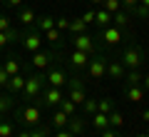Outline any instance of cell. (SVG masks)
<instances>
[{"mask_svg":"<svg viewBox=\"0 0 149 137\" xmlns=\"http://www.w3.org/2000/svg\"><path fill=\"white\" fill-rule=\"evenodd\" d=\"M107 117H109V127H114V130L124 127V115H122V112L117 110V107H114V110H112V112H109Z\"/></svg>","mask_w":149,"mask_h":137,"instance_id":"f1b7e54d","label":"cell"},{"mask_svg":"<svg viewBox=\"0 0 149 137\" xmlns=\"http://www.w3.org/2000/svg\"><path fill=\"white\" fill-rule=\"evenodd\" d=\"M13 95L8 92V95H0V117H5V112H10L13 110Z\"/></svg>","mask_w":149,"mask_h":137,"instance_id":"4dcf8cb0","label":"cell"},{"mask_svg":"<svg viewBox=\"0 0 149 137\" xmlns=\"http://www.w3.org/2000/svg\"><path fill=\"white\" fill-rule=\"evenodd\" d=\"M102 8H104L107 13H112V15H114L117 10H122V0H104V3H102Z\"/></svg>","mask_w":149,"mask_h":137,"instance_id":"836d02e7","label":"cell"},{"mask_svg":"<svg viewBox=\"0 0 149 137\" xmlns=\"http://www.w3.org/2000/svg\"><path fill=\"white\" fill-rule=\"evenodd\" d=\"M124 72H127V67L119 60H107V75L112 80H124Z\"/></svg>","mask_w":149,"mask_h":137,"instance_id":"5bb4252c","label":"cell"},{"mask_svg":"<svg viewBox=\"0 0 149 137\" xmlns=\"http://www.w3.org/2000/svg\"><path fill=\"white\" fill-rule=\"evenodd\" d=\"M45 72L42 70H37V72H32V75H25V87H22V92L20 95L25 97V100H37L40 97V92L45 90Z\"/></svg>","mask_w":149,"mask_h":137,"instance_id":"3957f363","label":"cell"},{"mask_svg":"<svg viewBox=\"0 0 149 137\" xmlns=\"http://www.w3.org/2000/svg\"><path fill=\"white\" fill-rule=\"evenodd\" d=\"M147 58H149V53H147Z\"/></svg>","mask_w":149,"mask_h":137,"instance_id":"f907efd6","label":"cell"},{"mask_svg":"<svg viewBox=\"0 0 149 137\" xmlns=\"http://www.w3.org/2000/svg\"><path fill=\"white\" fill-rule=\"evenodd\" d=\"M57 110H62V112H65V115H67V117L77 115V105H74L72 100H67V95L62 97V102H60V105H57Z\"/></svg>","mask_w":149,"mask_h":137,"instance_id":"83f0119b","label":"cell"},{"mask_svg":"<svg viewBox=\"0 0 149 137\" xmlns=\"http://www.w3.org/2000/svg\"><path fill=\"white\" fill-rule=\"evenodd\" d=\"M52 137H74V135L67 130V127H65V130H55V135H52Z\"/></svg>","mask_w":149,"mask_h":137,"instance_id":"60d3db41","label":"cell"},{"mask_svg":"<svg viewBox=\"0 0 149 137\" xmlns=\"http://www.w3.org/2000/svg\"><path fill=\"white\" fill-rule=\"evenodd\" d=\"M55 27L57 30H70V18H55Z\"/></svg>","mask_w":149,"mask_h":137,"instance_id":"74e56055","label":"cell"},{"mask_svg":"<svg viewBox=\"0 0 149 137\" xmlns=\"http://www.w3.org/2000/svg\"><path fill=\"white\" fill-rule=\"evenodd\" d=\"M90 122H92V127H95L97 132H102V130L109 127V117H107L104 112H95V115H90Z\"/></svg>","mask_w":149,"mask_h":137,"instance_id":"d6986e66","label":"cell"},{"mask_svg":"<svg viewBox=\"0 0 149 137\" xmlns=\"http://www.w3.org/2000/svg\"><path fill=\"white\" fill-rule=\"evenodd\" d=\"M137 5H139V0H122V10L129 13V15L134 13V8H137Z\"/></svg>","mask_w":149,"mask_h":137,"instance_id":"8d00e7d4","label":"cell"},{"mask_svg":"<svg viewBox=\"0 0 149 137\" xmlns=\"http://www.w3.org/2000/svg\"><path fill=\"white\" fill-rule=\"evenodd\" d=\"M112 25H114V27H119V30H127V27H129V13L117 10L114 15H112Z\"/></svg>","mask_w":149,"mask_h":137,"instance_id":"603a6c76","label":"cell"},{"mask_svg":"<svg viewBox=\"0 0 149 137\" xmlns=\"http://www.w3.org/2000/svg\"><path fill=\"white\" fill-rule=\"evenodd\" d=\"M67 63H70L72 70H85L87 63H90V55L82 53V50H70L67 53Z\"/></svg>","mask_w":149,"mask_h":137,"instance_id":"7c38bea8","label":"cell"},{"mask_svg":"<svg viewBox=\"0 0 149 137\" xmlns=\"http://www.w3.org/2000/svg\"><path fill=\"white\" fill-rule=\"evenodd\" d=\"M67 100H72L77 107H82V102L87 100V90H85V82H82V77H70L67 80Z\"/></svg>","mask_w":149,"mask_h":137,"instance_id":"5b68a950","label":"cell"},{"mask_svg":"<svg viewBox=\"0 0 149 137\" xmlns=\"http://www.w3.org/2000/svg\"><path fill=\"white\" fill-rule=\"evenodd\" d=\"M30 137H52V127L50 125H37L30 130Z\"/></svg>","mask_w":149,"mask_h":137,"instance_id":"1f68e13d","label":"cell"},{"mask_svg":"<svg viewBox=\"0 0 149 137\" xmlns=\"http://www.w3.org/2000/svg\"><path fill=\"white\" fill-rule=\"evenodd\" d=\"M52 63H55V53L52 50H37V53H32V60H30V65L35 70H47Z\"/></svg>","mask_w":149,"mask_h":137,"instance_id":"30bf717a","label":"cell"},{"mask_svg":"<svg viewBox=\"0 0 149 137\" xmlns=\"http://www.w3.org/2000/svg\"><path fill=\"white\" fill-rule=\"evenodd\" d=\"M95 25L100 27H107V25H112V13H107L104 8H100V10H95Z\"/></svg>","mask_w":149,"mask_h":137,"instance_id":"7402d4cb","label":"cell"},{"mask_svg":"<svg viewBox=\"0 0 149 137\" xmlns=\"http://www.w3.org/2000/svg\"><path fill=\"white\" fill-rule=\"evenodd\" d=\"M70 45H72V50H82V53H87L90 58L100 53V45H97V40H95L92 35H87V32H80V35H72Z\"/></svg>","mask_w":149,"mask_h":137,"instance_id":"277c9868","label":"cell"},{"mask_svg":"<svg viewBox=\"0 0 149 137\" xmlns=\"http://www.w3.org/2000/svg\"><path fill=\"white\" fill-rule=\"evenodd\" d=\"M82 20H85L87 25H90V22H95V10H87L85 15H82Z\"/></svg>","mask_w":149,"mask_h":137,"instance_id":"b9f144b4","label":"cell"},{"mask_svg":"<svg viewBox=\"0 0 149 137\" xmlns=\"http://www.w3.org/2000/svg\"><path fill=\"white\" fill-rule=\"evenodd\" d=\"M3 67H5V72L10 75V77H13V75H20V72H22V63H20L17 58H15V55H10V58H5V63H3Z\"/></svg>","mask_w":149,"mask_h":137,"instance_id":"ac0fdd59","label":"cell"},{"mask_svg":"<svg viewBox=\"0 0 149 137\" xmlns=\"http://www.w3.org/2000/svg\"><path fill=\"white\" fill-rule=\"evenodd\" d=\"M22 3H25V0H5L8 8H22Z\"/></svg>","mask_w":149,"mask_h":137,"instance_id":"7bdbcfd3","label":"cell"},{"mask_svg":"<svg viewBox=\"0 0 149 137\" xmlns=\"http://www.w3.org/2000/svg\"><path fill=\"white\" fill-rule=\"evenodd\" d=\"M114 100L112 97H102V100H97V112H104V115H109L112 110H114Z\"/></svg>","mask_w":149,"mask_h":137,"instance_id":"f546056e","label":"cell"},{"mask_svg":"<svg viewBox=\"0 0 149 137\" xmlns=\"http://www.w3.org/2000/svg\"><path fill=\"white\" fill-rule=\"evenodd\" d=\"M142 87L149 90V75H144V77H142Z\"/></svg>","mask_w":149,"mask_h":137,"instance_id":"f6af8a7d","label":"cell"},{"mask_svg":"<svg viewBox=\"0 0 149 137\" xmlns=\"http://www.w3.org/2000/svg\"><path fill=\"white\" fill-rule=\"evenodd\" d=\"M45 72V82L50 85V87H67V80H70V75L65 72V67H60V65H50L47 70H42Z\"/></svg>","mask_w":149,"mask_h":137,"instance_id":"8992f818","label":"cell"},{"mask_svg":"<svg viewBox=\"0 0 149 137\" xmlns=\"http://www.w3.org/2000/svg\"><path fill=\"white\" fill-rule=\"evenodd\" d=\"M85 72H87V77L90 80H102L107 75V58L104 55H92L90 58V63H87V67H85Z\"/></svg>","mask_w":149,"mask_h":137,"instance_id":"ba28073f","label":"cell"},{"mask_svg":"<svg viewBox=\"0 0 149 137\" xmlns=\"http://www.w3.org/2000/svg\"><path fill=\"white\" fill-rule=\"evenodd\" d=\"M144 48L139 45V42H129L127 48H124V53H122V58H119V63L124 65L127 70H142V65H144Z\"/></svg>","mask_w":149,"mask_h":137,"instance_id":"7a4b0ae2","label":"cell"},{"mask_svg":"<svg viewBox=\"0 0 149 137\" xmlns=\"http://www.w3.org/2000/svg\"><path fill=\"white\" fill-rule=\"evenodd\" d=\"M67 130L72 132L74 137L85 135V115H72V117H70V122H67Z\"/></svg>","mask_w":149,"mask_h":137,"instance_id":"9a60e30c","label":"cell"},{"mask_svg":"<svg viewBox=\"0 0 149 137\" xmlns=\"http://www.w3.org/2000/svg\"><path fill=\"white\" fill-rule=\"evenodd\" d=\"M42 37L50 42V45H60V42H62V30H57V27H52V30H45Z\"/></svg>","mask_w":149,"mask_h":137,"instance_id":"4316f807","label":"cell"},{"mask_svg":"<svg viewBox=\"0 0 149 137\" xmlns=\"http://www.w3.org/2000/svg\"><path fill=\"white\" fill-rule=\"evenodd\" d=\"M92 5H102V3H104V0H90Z\"/></svg>","mask_w":149,"mask_h":137,"instance_id":"7dc6e473","label":"cell"},{"mask_svg":"<svg viewBox=\"0 0 149 137\" xmlns=\"http://www.w3.org/2000/svg\"><path fill=\"white\" fill-rule=\"evenodd\" d=\"M15 40H20V32L17 30H5V32H0V50L5 48V45H10V42H15Z\"/></svg>","mask_w":149,"mask_h":137,"instance_id":"cb8c5ba5","label":"cell"},{"mask_svg":"<svg viewBox=\"0 0 149 137\" xmlns=\"http://www.w3.org/2000/svg\"><path fill=\"white\" fill-rule=\"evenodd\" d=\"M35 10L32 8H27V5H22V8H17V20L22 22L25 27H30V25H35Z\"/></svg>","mask_w":149,"mask_h":137,"instance_id":"e0dca14e","label":"cell"},{"mask_svg":"<svg viewBox=\"0 0 149 137\" xmlns=\"http://www.w3.org/2000/svg\"><path fill=\"white\" fill-rule=\"evenodd\" d=\"M142 120H144V122L149 125V110H144V112H142Z\"/></svg>","mask_w":149,"mask_h":137,"instance_id":"bcb514c9","label":"cell"},{"mask_svg":"<svg viewBox=\"0 0 149 137\" xmlns=\"http://www.w3.org/2000/svg\"><path fill=\"white\" fill-rule=\"evenodd\" d=\"M134 137H147V135H144V132H139V135H134Z\"/></svg>","mask_w":149,"mask_h":137,"instance_id":"681fc988","label":"cell"},{"mask_svg":"<svg viewBox=\"0 0 149 137\" xmlns=\"http://www.w3.org/2000/svg\"><path fill=\"white\" fill-rule=\"evenodd\" d=\"M15 117H17V122L20 125H25V127H37V125H42V117H45V112H42V105H37V102H27L25 107H20V110L15 112Z\"/></svg>","mask_w":149,"mask_h":137,"instance_id":"6da1fadb","label":"cell"},{"mask_svg":"<svg viewBox=\"0 0 149 137\" xmlns=\"http://www.w3.org/2000/svg\"><path fill=\"white\" fill-rule=\"evenodd\" d=\"M15 137H30V130H20V132H15Z\"/></svg>","mask_w":149,"mask_h":137,"instance_id":"ee69618b","label":"cell"},{"mask_svg":"<svg viewBox=\"0 0 149 137\" xmlns=\"http://www.w3.org/2000/svg\"><path fill=\"white\" fill-rule=\"evenodd\" d=\"M100 137H119V132L114 130V127H107V130L100 132Z\"/></svg>","mask_w":149,"mask_h":137,"instance_id":"ab89813d","label":"cell"},{"mask_svg":"<svg viewBox=\"0 0 149 137\" xmlns=\"http://www.w3.org/2000/svg\"><path fill=\"white\" fill-rule=\"evenodd\" d=\"M139 3H142V5H147V8H149V0H139Z\"/></svg>","mask_w":149,"mask_h":137,"instance_id":"c3c4849f","label":"cell"},{"mask_svg":"<svg viewBox=\"0 0 149 137\" xmlns=\"http://www.w3.org/2000/svg\"><path fill=\"white\" fill-rule=\"evenodd\" d=\"M22 87H25V75L20 72V75H13V77L8 80V87L5 90L15 97V95H20V92H22Z\"/></svg>","mask_w":149,"mask_h":137,"instance_id":"2e32d148","label":"cell"},{"mask_svg":"<svg viewBox=\"0 0 149 137\" xmlns=\"http://www.w3.org/2000/svg\"><path fill=\"white\" fill-rule=\"evenodd\" d=\"M122 95H124V100H129V102H142L144 95H147V90H144L142 85H124Z\"/></svg>","mask_w":149,"mask_h":137,"instance_id":"4fadbf2b","label":"cell"},{"mask_svg":"<svg viewBox=\"0 0 149 137\" xmlns=\"http://www.w3.org/2000/svg\"><path fill=\"white\" fill-rule=\"evenodd\" d=\"M62 97H65V87H45L42 92H40V100H42V105L45 107H57L60 102H62Z\"/></svg>","mask_w":149,"mask_h":137,"instance_id":"9c48e42d","label":"cell"},{"mask_svg":"<svg viewBox=\"0 0 149 137\" xmlns=\"http://www.w3.org/2000/svg\"><path fill=\"white\" fill-rule=\"evenodd\" d=\"M52 27H55V18H52V15H40V18H35V30H37V32L52 30Z\"/></svg>","mask_w":149,"mask_h":137,"instance_id":"ffe728a7","label":"cell"},{"mask_svg":"<svg viewBox=\"0 0 149 137\" xmlns=\"http://www.w3.org/2000/svg\"><path fill=\"white\" fill-rule=\"evenodd\" d=\"M142 77H144L142 70H127L124 72V85H142Z\"/></svg>","mask_w":149,"mask_h":137,"instance_id":"d4e9b609","label":"cell"},{"mask_svg":"<svg viewBox=\"0 0 149 137\" xmlns=\"http://www.w3.org/2000/svg\"><path fill=\"white\" fill-rule=\"evenodd\" d=\"M122 35H124V30H119V27H114V25H107V27H102L100 30V37H102V42L104 45H119V40H122Z\"/></svg>","mask_w":149,"mask_h":137,"instance_id":"8fae6325","label":"cell"},{"mask_svg":"<svg viewBox=\"0 0 149 137\" xmlns=\"http://www.w3.org/2000/svg\"><path fill=\"white\" fill-rule=\"evenodd\" d=\"M8 80H10V75L5 72V67H3V63H0V87H3V90L8 87Z\"/></svg>","mask_w":149,"mask_h":137,"instance_id":"f35d334b","label":"cell"},{"mask_svg":"<svg viewBox=\"0 0 149 137\" xmlns=\"http://www.w3.org/2000/svg\"><path fill=\"white\" fill-rule=\"evenodd\" d=\"M132 15L142 18V20H149V8H147V5H142V3H139V5L134 8V13H132Z\"/></svg>","mask_w":149,"mask_h":137,"instance_id":"d590c367","label":"cell"},{"mask_svg":"<svg viewBox=\"0 0 149 137\" xmlns=\"http://www.w3.org/2000/svg\"><path fill=\"white\" fill-rule=\"evenodd\" d=\"M0 137H15V125L0 117Z\"/></svg>","mask_w":149,"mask_h":137,"instance_id":"d6a6232c","label":"cell"},{"mask_svg":"<svg viewBox=\"0 0 149 137\" xmlns=\"http://www.w3.org/2000/svg\"><path fill=\"white\" fill-rule=\"evenodd\" d=\"M67 122H70V117L65 115L62 110H57L52 117H50V127H52V130H65V127H67Z\"/></svg>","mask_w":149,"mask_h":137,"instance_id":"44dd1931","label":"cell"},{"mask_svg":"<svg viewBox=\"0 0 149 137\" xmlns=\"http://www.w3.org/2000/svg\"><path fill=\"white\" fill-rule=\"evenodd\" d=\"M20 45H22V50L25 53H37V50H42V32H37L35 27L32 30H25V32H20Z\"/></svg>","mask_w":149,"mask_h":137,"instance_id":"52a82bcc","label":"cell"},{"mask_svg":"<svg viewBox=\"0 0 149 137\" xmlns=\"http://www.w3.org/2000/svg\"><path fill=\"white\" fill-rule=\"evenodd\" d=\"M82 110H85V115H95V112H97V100L87 97V100L82 102Z\"/></svg>","mask_w":149,"mask_h":137,"instance_id":"e575fe53","label":"cell"},{"mask_svg":"<svg viewBox=\"0 0 149 137\" xmlns=\"http://www.w3.org/2000/svg\"><path fill=\"white\" fill-rule=\"evenodd\" d=\"M70 32H72V35L87 32V22L82 20V18H70Z\"/></svg>","mask_w":149,"mask_h":137,"instance_id":"484cf974","label":"cell"}]
</instances>
